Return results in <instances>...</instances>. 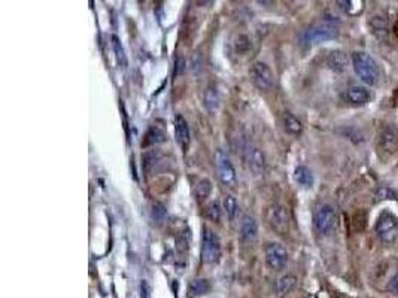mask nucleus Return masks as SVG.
I'll return each instance as SVG.
<instances>
[{"mask_svg":"<svg viewBox=\"0 0 398 298\" xmlns=\"http://www.w3.org/2000/svg\"><path fill=\"white\" fill-rule=\"evenodd\" d=\"M352 66L358 78L367 85H376L380 79V69L372 55L358 51L352 54Z\"/></svg>","mask_w":398,"mask_h":298,"instance_id":"obj_1","label":"nucleus"},{"mask_svg":"<svg viewBox=\"0 0 398 298\" xmlns=\"http://www.w3.org/2000/svg\"><path fill=\"white\" fill-rule=\"evenodd\" d=\"M337 35H339L337 25L332 21L327 20L324 23L315 24V25L310 27L309 30H306L301 35V45H316V44H321V42H325V41H331L334 38H337Z\"/></svg>","mask_w":398,"mask_h":298,"instance_id":"obj_2","label":"nucleus"},{"mask_svg":"<svg viewBox=\"0 0 398 298\" xmlns=\"http://www.w3.org/2000/svg\"><path fill=\"white\" fill-rule=\"evenodd\" d=\"M221 256V242L212 229H203L201 236V261L204 264H215Z\"/></svg>","mask_w":398,"mask_h":298,"instance_id":"obj_3","label":"nucleus"},{"mask_svg":"<svg viewBox=\"0 0 398 298\" xmlns=\"http://www.w3.org/2000/svg\"><path fill=\"white\" fill-rule=\"evenodd\" d=\"M313 225H315V229L322 236L331 234L337 225V215L332 206L321 205L316 207L313 212Z\"/></svg>","mask_w":398,"mask_h":298,"instance_id":"obj_4","label":"nucleus"},{"mask_svg":"<svg viewBox=\"0 0 398 298\" xmlns=\"http://www.w3.org/2000/svg\"><path fill=\"white\" fill-rule=\"evenodd\" d=\"M249 76L252 84L261 91H270L274 87V75L263 61H255L252 64V68L249 70Z\"/></svg>","mask_w":398,"mask_h":298,"instance_id":"obj_5","label":"nucleus"},{"mask_svg":"<svg viewBox=\"0 0 398 298\" xmlns=\"http://www.w3.org/2000/svg\"><path fill=\"white\" fill-rule=\"evenodd\" d=\"M398 233V218L391 212H383L376 221V234L385 243L395 240Z\"/></svg>","mask_w":398,"mask_h":298,"instance_id":"obj_6","label":"nucleus"},{"mask_svg":"<svg viewBox=\"0 0 398 298\" xmlns=\"http://www.w3.org/2000/svg\"><path fill=\"white\" fill-rule=\"evenodd\" d=\"M267 222L278 234H287L289 229V216L287 207L282 205H271L267 209Z\"/></svg>","mask_w":398,"mask_h":298,"instance_id":"obj_7","label":"nucleus"},{"mask_svg":"<svg viewBox=\"0 0 398 298\" xmlns=\"http://www.w3.org/2000/svg\"><path fill=\"white\" fill-rule=\"evenodd\" d=\"M215 165H217V172H218V178L225 186H233L237 181V175H236V169L231 164L230 158L222 152L217 151L215 154Z\"/></svg>","mask_w":398,"mask_h":298,"instance_id":"obj_8","label":"nucleus"},{"mask_svg":"<svg viewBox=\"0 0 398 298\" xmlns=\"http://www.w3.org/2000/svg\"><path fill=\"white\" fill-rule=\"evenodd\" d=\"M265 264L276 272H281L287 267L288 252L279 243H268L265 246Z\"/></svg>","mask_w":398,"mask_h":298,"instance_id":"obj_9","label":"nucleus"},{"mask_svg":"<svg viewBox=\"0 0 398 298\" xmlns=\"http://www.w3.org/2000/svg\"><path fill=\"white\" fill-rule=\"evenodd\" d=\"M398 145V130L392 125L385 127L379 135V149L385 152V155L394 154Z\"/></svg>","mask_w":398,"mask_h":298,"instance_id":"obj_10","label":"nucleus"},{"mask_svg":"<svg viewBox=\"0 0 398 298\" xmlns=\"http://www.w3.org/2000/svg\"><path fill=\"white\" fill-rule=\"evenodd\" d=\"M343 98L345 102H348L349 105H354V106H362V105H367L370 100H372V94L367 88L364 87H358V85H354V87H349L346 91L343 92Z\"/></svg>","mask_w":398,"mask_h":298,"instance_id":"obj_11","label":"nucleus"},{"mask_svg":"<svg viewBox=\"0 0 398 298\" xmlns=\"http://www.w3.org/2000/svg\"><path fill=\"white\" fill-rule=\"evenodd\" d=\"M246 161L254 175H261L264 172L265 158L264 154L257 146H249L246 149Z\"/></svg>","mask_w":398,"mask_h":298,"instance_id":"obj_12","label":"nucleus"},{"mask_svg":"<svg viewBox=\"0 0 398 298\" xmlns=\"http://www.w3.org/2000/svg\"><path fill=\"white\" fill-rule=\"evenodd\" d=\"M175 136H176V142L180 145V148L187 152L190 142H191V135H190L188 122L185 121V118L182 115L175 116Z\"/></svg>","mask_w":398,"mask_h":298,"instance_id":"obj_13","label":"nucleus"},{"mask_svg":"<svg viewBox=\"0 0 398 298\" xmlns=\"http://www.w3.org/2000/svg\"><path fill=\"white\" fill-rule=\"evenodd\" d=\"M240 236L244 242H254L258 236V224L254 216L244 215L240 222Z\"/></svg>","mask_w":398,"mask_h":298,"instance_id":"obj_14","label":"nucleus"},{"mask_svg":"<svg viewBox=\"0 0 398 298\" xmlns=\"http://www.w3.org/2000/svg\"><path fill=\"white\" fill-rule=\"evenodd\" d=\"M370 30H372V33L376 36L377 39H380V41H385V39H388V20L385 18V17H382V15H375V17H372L370 18Z\"/></svg>","mask_w":398,"mask_h":298,"instance_id":"obj_15","label":"nucleus"},{"mask_svg":"<svg viewBox=\"0 0 398 298\" xmlns=\"http://www.w3.org/2000/svg\"><path fill=\"white\" fill-rule=\"evenodd\" d=\"M327 64L335 72H343L348 66V55L343 51H332L327 57Z\"/></svg>","mask_w":398,"mask_h":298,"instance_id":"obj_16","label":"nucleus"},{"mask_svg":"<svg viewBox=\"0 0 398 298\" xmlns=\"http://www.w3.org/2000/svg\"><path fill=\"white\" fill-rule=\"evenodd\" d=\"M294 179H295L297 184L301 185L303 188H310L313 185V182H315L312 170H310L309 167H306V165H298L294 170Z\"/></svg>","mask_w":398,"mask_h":298,"instance_id":"obj_17","label":"nucleus"},{"mask_svg":"<svg viewBox=\"0 0 398 298\" xmlns=\"http://www.w3.org/2000/svg\"><path fill=\"white\" fill-rule=\"evenodd\" d=\"M364 5H365V2H362V0H340V2H337V6L351 17L359 15L365 8Z\"/></svg>","mask_w":398,"mask_h":298,"instance_id":"obj_18","label":"nucleus"},{"mask_svg":"<svg viewBox=\"0 0 398 298\" xmlns=\"http://www.w3.org/2000/svg\"><path fill=\"white\" fill-rule=\"evenodd\" d=\"M297 285V277L294 275H284L279 277L278 283H276V291L279 295H287L289 294Z\"/></svg>","mask_w":398,"mask_h":298,"instance_id":"obj_19","label":"nucleus"},{"mask_svg":"<svg viewBox=\"0 0 398 298\" xmlns=\"http://www.w3.org/2000/svg\"><path fill=\"white\" fill-rule=\"evenodd\" d=\"M190 294L191 295H196V297H201V295H206L210 292L212 286H210V282L207 279H194L191 283H190Z\"/></svg>","mask_w":398,"mask_h":298,"instance_id":"obj_20","label":"nucleus"},{"mask_svg":"<svg viewBox=\"0 0 398 298\" xmlns=\"http://www.w3.org/2000/svg\"><path fill=\"white\" fill-rule=\"evenodd\" d=\"M284 125H285V130H287L289 135H294V136H298L301 135L303 131V124L298 118H295L292 114H285L284 115Z\"/></svg>","mask_w":398,"mask_h":298,"instance_id":"obj_21","label":"nucleus"},{"mask_svg":"<svg viewBox=\"0 0 398 298\" xmlns=\"http://www.w3.org/2000/svg\"><path fill=\"white\" fill-rule=\"evenodd\" d=\"M204 106H206V109L210 114H213L218 109V106H220V95H218L217 88L209 87L206 90V92H204Z\"/></svg>","mask_w":398,"mask_h":298,"instance_id":"obj_22","label":"nucleus"},{"mask_svg":"<svg viewBox=\"0 0 398 298\" xmlns=\"http://www.w3.org/2000/svg\"><path fill=\"white\" fill-rule=\"evenodd\" d=\"M212 191V184L207 181V179H201L196 184V188H194V195L197 198V202H204L209 194Z\"/></svg>","mask_w":398,"mask_h":298,"instance_id":"obj_23","label":"nucleus"},{"mask_svg":"<svg viewBox=\"0 0 398 298\" xmlns=\"http://www.w3.org/2000/svg\"><path fill=\"white\" fill-rule=\"evenodd\" d=\"M164 133L158 128V127H151L145 136V142H143V146H149V145H157V143H161L164 142Z\"/></svg>","mask_w":398,"mask_h":298,"instance_id":"obj_24","label":"nucleus"},{"mask_svg":"<svg viewBox=\"0 0 398 298\" xmlns=\"http://www.w3.org/2000/svg\"><path fill=\"white\" fill-rule=\"evenodd\" d=\"M224 210L228 216L230 221H233L237 215V210H239V205H237V200L233 197V195H225L224 197Z\"/></svg>","mask_w":398,"mask_h":298,"instance_id":"obj_25","label":"nucleus"},{"mask_svg":"<svg viewBox=\"0 0 398 298\" xmlns=\"http://www.w3.org/2000/svg\"><path fill=\"white\" fill-rule=\"evenodd\" d=\"M112 46H113V51H115V55H116V61L121 68H126L127 66V57L124 54V48L121 45L119 39L116 36H112Z\"/></svg>","mask_w":398,"mask_h":298,"instance_id":"obj_26","label":"nucleus"},{"mask_svg":"<svg viewBox=\"0 0 398 298\" xmlns=\"http://www.w3.org/2000/svg\"><path fill=\"white\" fill-rule=\"evenodd\" d=\"M151 215H152V219H154L157 224H161L166 216H167V210L164 209V206L161 203H154L152 206V210H151Z\"/></svg>","mask_w":398,"mask_h":298,"instance_id":"obj_27","label":"nucleus"},{"mask_svg":"<svg viewBox=\"0 0 398 298\" xmlns=\"http://www.w3.org/2000/svg\"><path fill=\"white\" fill-rule=\"evenodd\" d=\"M206 215H207V218H209V219H212V221L218 222V221H220V218H221V209H220V205H218L217 202L210 203V205L207 206V209H206Z\"/></svg>","mask_w":398,"mask_h":298,"instance_id":"obj_28","label":"nucleus"},{"mask_svg":"<svg viewBox=\"0 0 398 298\" xmlns=\"http://www.w3.org/2000/svg\"><path fill=\"white\" fill-rule=\"evenodd\" d=\"M376 197L377 200H397V194H395L392 189H389L388 186H382V188H379V189H377Z\"/></svg>","mask_w":398,"mask_h":298,"instance_id":"obj_29","label":"nucleus"},{"mask_svg":"<svg viewBox=\"0 0 398 298\" xmlns=\"http://www.w3.org/2000/svg\"><path fill=\"white\" fill-rule=\"evenodd\" d=\"M249 48H251L249 39H248L246 36H239V38H237V42H236V51L240 52V54H243Z\"/></svg>","mask_w":398,"mask_h":298,"instance_id":"obj_30","label":"nucleus"},{"mask_svg":"<svg viewBox=\"0 0 398 298\" xmlns=\"http://www.w3.org/2000/svg\"><path fill=\"white\" fill-rule=\"evenodd\" d=\"M140 298H151V288L146 280H142L140 283Z\"/></svg>","mask_w":398,"mask_h":298,"instance_id":"obj_31","label":"nucleus"},{"mask_svg":"<svg viewBox=\"0 0 398 298\" xmlns=\"http://www.w3.org/2000/svg\"><path fill=\"white\" fill-rule=\"evenodd\" d=\"M388 289H389V292H392V294H398V272L392 276V279L389 280Z\"/></svg>","mask_w":398,"mask_h":298,"instance_id":"obj_32","label":"nucleus"},{"mask_svg":"<svg viewBox=\"0 0 398 298\" xmlns=\"http://www.w3.org/2000/svg\"><path fill=\"white\" fill-rule=\"evenodd\" d=\"M185 69V60L180 57V58H177L176 60V68H175V75H180L182 72Z\"/></svg>","mask_w":398,"mask_h":298,"instance_id":"obj_33","label":"nucleus"}]
</instances>
